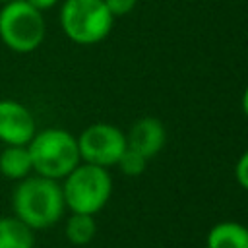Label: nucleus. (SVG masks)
Instances as JSON below:
<instances>
[{
  "instance_id": "7ed1b4c3",
  "label": "nucleus",
  "mask_w": 248,
  "mask_h": 248,
  "mask_svg": "<svg viewBox=\"0 0 248 248\" xmlns=\"http://www.w3.org/2000/svg\"><path fill=\"white\" fill-rule=\"evenodd\" d=\"M64 203L72 213H99L112 194V180L107 169L79 163L60 184Z\"/></svg>"
},
{
  "instance_id": "423d86ee",
  "label": "nucleus",
  "mask_w": 248,
  "mask_h": 248,
  "mask_svg": "<svg viewBox=\"0 0 248 248\" xmlns=\"http://www.w3.org/2000/svg\"><path fill=\"white\" fill-rule=\"evenodd\" d=\"M78 149L83 163L97 165V167H112L118 163L120 155L126 149V136L120 128L97 122L87 126L78 138Z\"/></svg>"
},
{
  "instance_id": "9d476101",
  "label": "nucleus",
  "mask_w": 248,
  "mask_h": 248,
  "mask_svg": "<svg viewBox=\"0 0 248 248\" xmlns=\"http://www.w3.org/2000/svg\"><path fill=\"white\" fill-rule=\"evenodd\" d=\"M205 244L207 248H248V227L236 221H221L209 229Z\"/></svg>"
},
{
  "instance_id": "4468645a",
  "label": "nucleus",
  "mask_w": 248,
  "mask_h": 248,
  "mask_svg": "<svg viewBox=\"0 0 248 248\" xmlns=\"http://www.w3.org/2000/svg\"><path fill=\"white\" fill-rule=\"evenodd\" d=\"M107 10L112 14V17H118V16H126L130 14L134 8H136V2L138 0H103Z\"/></svg>"
},
{
  "instance_id": "0eeeda50",
  "label": "nucleus",
  "mask_w": 248,
  "mask_h": 248,
  "mask_svg": "<svg viewBox=\"0 0 248 248\" xmlns=\"http://www.w3.org/2000/svg\"><path fill=\"white\" fill-rule=\"evenodd\" d=\"M37 134L31 110L16 99H0V141L4 145H27Z\"/></svg>"
},
{
  "instance_id": "dca6fc26",
  "label": "nucleus",
  "mask_w": 248,
  "mask_h": 248,
  "mask_svg": "<svg viewBox=\"0 0 248 248\" xmlns=\"http://www.w3.org/2000/svg\"><path fill=\"white\" fill-rule=\"evenodd\" d=\"M27 4H31L35 10H39V12H45V10H50V8H54L56 4H58V0H25Z\"/></svg>"
},
{
  "instance_id": "20e7f679",
  "label": "nucleus",
  "mask_w": 248,
  "mask_h": 248,
  "mask_svg": "<svg viewBox=\"0 0 248 248\" xmlns=\"http://www.w3.org/2000/svg\"><path fill=\"white\" fill-rule=\"evenodd\" d=\"M46 35L43 12L25 0H14L0 8V41L12 52L29 54L37 50Z\"/></svg>"
},
{
  "instance_id": "2eb2a0df",
  "label": "nucleus",
  "mask_w": 248,
  "mask_h": 248,
  "mask_svg": "<svg viewBox=\"0 0 248 248\" xmlns=\"http://www.w3.org/2000/svg\"><path fill=\"white\" fill-rule=\"evenodd\" d=\"M234 176L238 180V184L248 190V149L240 155V159L236 161V167H234Z\"/></svg>"
},
{
  "instance_id": "f8f14e48",
  "label": "nucleus",
  "mask_w": 248,
  "mask_h": 248,
  "mask_svg": "<svg viewBox=\"0 0 248 248\" xmlns=\"http://www.w3.org/2000/svg\"><path fill=\"white\" fill-rule=\"evenodd\" d=\"M64 234H66L68 242L74 244V246H85V244H89L95 238V234H97L95 215L72 213L68 217V221H66Z\"/></svg>"
},
{
  "instance_id": "ddd939ff",
  "label": "nucleus",
  "mask_w": 248,
  "mask_h": 248,
  "mask_svg": "<svg viewBox=\"0 0 248 248\" xmlns=\"http://www.w3.org/2000/svg\"><path fill=\"white\" fill-rule=\"evenodd\" d=\"M116 165H118V169H120L126 176H140V174L145 170V167H147V159L141 157L140 153H136L134 149L126 147Z\"/></svg>"
},
{
  "instance_id": "1a4fd4ad",
  "label": "nucleus",
  "mask_w": 248,
  "mask_h": 248,
  "mask_svg": "<svg viewBox=\"0 0 248 248\" xmlns=\"http://www.w3.org/2000/svg\"><path fill=\"white\" fill-rule=\"evenodd\" d=\"M33 172L27 145H4L0 151V174L8 180H23Z\"/></svg>"
},
{
  "instance_id": "a211bd4d",
  "label": "nucleus",
  "mask_w": 248,
  "mask_h": 248,
  "mask_svg": "<svg viewBox=\"0 0 248 248\" xmlns=\"http://www.w3.org/2000/svg\"><path fill=\"white\" fill-rule=\"evenodd\" d=\"M8 2H14V0H0V4L4 6V4H8Z\"/></svg>"
},
{
  "instance_id": "39448f33",
  "label": "nucleus",
  "mask_w": 248,
  "mask_h": 248,
  "mask_svg": "<svg viewBox=\"0 0 248 248\" xmlns=\"http://www.w3.org/2000/svg\"><path fill=\"white\" fill-rule=\"evenodd\" d=\"M112 21L103 0H64L60 8V27L78 45L101 43L110 33Z\"/></svg>"
},
{
  "instance_id": "f3484780",
  "label": "nucleus",
  "mask_w": 248,
  "mask_h": 248,
  "mask_svg": "<svg viewBox=\"0 0 248 248\" xmlns=\"http://www.w3.org/2000/svg\"><path fill=\"white\" fill-rule=\"evenodd\" d=\"M242 110H244V114L248 116V87H246L244 93H242Z\"/></svg>"
},
{
  "instance_id": "f03ea898",
  "label": "nucleus",
  "mask_w": 248,
  "mask_h": 248,
  "mask_svg": "<svg viewBox=\"0 0 248 248\" xmlns=\"http://www.w3.org/2000/svg\"><path fill=\"white\" fill-rule=\"evenodd\" d=\"M33 172L45 178H66L81 161L78 138L62 128H45L27 143Z\"/></svg>"
},
{
  "instance_id": "f257e3e1",
  "label": "nucleus",
  "mask_w": 248,
  "mask_h": 248,
  "mask_svg": "<svg viewBox=\"0 0 248 248\" xmlns=\"http://www.w3.org/2000/svg\"><path fill=\"white\" fill-rule=\"evenodd\" d=\"M12 207L14 215L31 231L50 229L62 219L66 209L62 186L58 180L29 174L14 188Z\"/></svg>"
},
{
  "instance_id": "6e6552de",
  "label": "nucleus",
  "mask_w": 248,
  "mask_h": 248,
  "mask_svg": "<svg viewBox=\"0 0 248 248\" xmlns=\"http://www.w3.org/2000/svg\"><path fill=\"white\" fill-rule=\"evenodd\" d=\"M165 140H167V134L161 120L153 116H145L134 122L130 134L126 136V147L134 149L136 153H140L149 161L163 149Z\"/></svg>"
},
{
  "instance_id": "9b49d317",
  "label": "nucleus",
  "mask_w": 248,
  "mask_h": 248,
  "mask_svg": "<svg viewBox=\"0 0 248 248\" xmlns=\"http://www.w3.org/2000/svg\"><path fill=\"white\" fill-rule=\"evenodd\" d=\"M35 231L21 223L16 215L0 217V248H33Z\"/></svg>"
}]
</instances>
